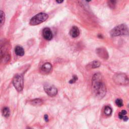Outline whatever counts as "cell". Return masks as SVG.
Returning <instances> with one entry per match:
<instances>
[{"label":"cell","instance_id":"6da1fadb","mask_svg":"<svg viewBox=\"0 0 129 129\" xmlns=\"http://www.w3.org/2000/svg\"><path fill=\"white\" fill-rule=\"evenodd\" d=\"M92 88L94 96L98 99L103 98L106 94V89L103 76L100 73L94 75L92 80Z\"/></svg>","mask_w":129,"mask_h":129},{"label":"cell","instance_id":"7a4b0ae2","mask_svg":"<svg viewBox=\"0 0 129 129\" xmlns=\"http://www.w3.org/2000/svg\"><path fill=\"white\" fill-rule=\"evenodd\" d=\"M128 33V27L124 24L119 25L115 27L110 32V34L113 37L126 35Z\"/></svg>","mask_w":129,"mask_h":129},{"label":"cell","instance_id":"3957f363","mask_svg":"<svg viewBox=\"0 0 129 129\" xmlns=\"http://www.w3.org/2000/svg\"><path fill=\"white\" fill-rule=\"evenodd\" d=\"M49 16L45 13H40L32 17L30 21L31 25H37L43 23L47 20Z\"/></svg>","mask_w":129,"mask_h":129},{"label":"cell","instance_id":"277c9868","mask_svg":"<svg viewBox=\"0 0 129 129\" xmlns=\"http://www.w3.org/2000/svg\"><path fill=\"white\" fill-rule=\"evenodd\" d=\"M13 84L16 89L18 92H21L23 89L24 80L23 77L21 75L17 74L13 79Z\"/></svg>","mask_w":129,"mask_h":129},{"label":"cell","instance_id":"5b68a950","mask_svg":"<svg viewBox=\"0 0 129 129\" xmlns=\"http://www.w3.org/2000/svg\"><path fill=\"white\" fill-rule=\"evenodd\" d=\"M115 82L118 85H126L128 84V78L125 74H117L114 77Z\"/></svg>","mask_w":129,"mask_h":129},{"label":"cell","instance_id":"8992f818","mask_svg":"<svg viewBox=\"0 0 129 129\" xmlns=\"http://www.w3.org/2000/svg\"><path fill=\"white\" fill-rule=\"evenodd\" d=\"M44 90L47 94L51 97L55 96L58 93L57 88L54 86L49 84L44 86Z\"/></svg>","mask_w":129,"mask_h":129},{"label":"cell","instance_id":"52a82bcc","mask_svg":"<svg viewBox=\"0 0 129 129\" xmlns=\"http://www.w3.org/2000/svg\"><path fill=\"white\" fill-rule=\"evenodd\" d=\"M9 48V44L8 41L4 39L0 41V56L1 57L8 53Z\"/></svg>","mask_w":129,"mask_h":129},{"label":"cell","instance_id":"ba28073f","mask_svg":"<svg viewBox=\"0 0 129 129\" xmlns=\"http://www.w3.org/2000/svg\"><path fill=\"white\" fill-rule=\"evenodd\" d=\"M96 53L98 56L103 59H107L108 58V54L105 48H98L96 50Z\"/></svg>","mask_w":129,"mask_h":129},{"label":"cell","instance_id":"9c48e42d","mask_svg":"<svg viewBox=\"0 0 129 129\" xmlns=\"http://www.w3.org/2000/svg\"><path fill=\"white\" fill-rule=\"evenodd\" d=\"M42 35L43 38L48 40H50L52 39V33L49 28H45L43 30Z\"/></svg>","mask_w":129,"mask_h":129},{"label":"cell","instance_id":"30bf717a","mask_svg":"<svg viewBox=\"0 0 129 129\" xmlns=\"http://www.w3.org/2000/svg\"><path fill=\"white\" fill-rule=\"evenodd\" d=\"M70 34L72 38H76L79 35L80 30L77 27L74 26L71 29L70 31Z\"/></svg>","mask_w":129,"mask_h":129},{"label":"cell","instance_id":"8fae6325","mask_svg":"<svg viewBox=\"0 0 129 129\" xmlns=\"http://www.w3.org/2000/svg\"><path fill=\"white\" fill-rule=\"evenodd\" d=\"M15 52L18 56H23L24 54V51L20 46H17L15 49Z\"/></svg>","mask_w":129,"mask_h":129},{"label":"cell","instance_id":"7c38bea8","mask_svg":"<svg viewBox=\"0 0 129 129\" xmlns=\"http://www.w3.org/2000/svg\"><path fill=\"white\" fill-rule=\"evenodd\" d=\"M41 69L43 72L49 73L51 71V70L52 69V65L50 63H47L44 64L42 66Z\"/></svg>","mask_w":129,"mask_h":129},{"label":"cell","instance_id":"4fadbf2b","mask_svg":"<svg viewBox=\"0 0 129 129\" xmlns=\"http://www.w3.org/2000/svg\"><path fill=\"white\" fill-rule=\"evenodd\" d=\"M88 67L90 69H94L99 67L100 66V63L97 61H94L93 62H91L88 64Z\"/></svg>","mask_w":129,"mask_h":129},{"label":"cell","instance_id":"5bb4252c","mask_svg":"<svg viewBox=\"0 0 129 129\" xmlns=\"http://www.w3.org/2000/svg\"><path fill=\"white\" fill-rule=\"evenodd\" d=\"M5 21V14L4 12L0 11V28L4 25Z\"/></svg>","mask_w":129,"mask_h":129},{"label":"cell","instance_id":"9a60e30c","mask_svg":"<svg viewBox=\"0 0 129 129\" xmlns=\"http://www.w3.org/2000/svg\"><path fill=\"white\" fill-rule=\"evenodd\" d=\"M31 103L33 105H41L43 103V102L40 99H35L31 101Z\"/></svg>","mask_w":129,"mask_h":129},{"label":"cell","instance_id":"2e32d148","mask_svg":"<svg viewBox=\"0 0 129 129\" xmlns=\"http://www.w3.org/2000/svg\"><path fill=\"white\" fill-rule=\"evenodd\" d=\"M10 112L8 107H6L3 109L2 115L4 117H9V116H10Z\"/></svg>","mask_w":129,"mask_h":129},{"label":"cell","instance_id":"e0dca14e","mask_svg":"<svg viewBox=\"0 0 129 129\" xmlns=\"http://www.w3.org/2000/svg\"><path fill=\"white\" fill-rule=\"evenodd\" d=\"M112 109L111 107H110L108 106H106L104 109V114L106 116H109L112 114Z\"/></svg>","mask_w":129,"mask_h":129},{"label":"cell","instance_id":"ac0fdd59","mask_svg":"<svg viewBox=\"0 0 129 129\" xmlns=\"http://www.w3.org/2000/svg\"><path fill=\"white\" fill-rule=\"evenodd\" d=\"M116 104L119 107H122L123 106V100L121 99H116Z\"/></svg>","mask_w":129,"mask_h":129},{"label":"cell","instance_id":"d6986e66","mask_svg":"<svg viewBox=\"0 0 129 129\" xmlns=\"http://www.w3.org/2000/svg\"><path fill=\"white\" fill-rule=\"evenodd\" d=\"M78 80V77L76 76H74L73 77V78L69 81V83L70 84H73Z\"/></svg>","mask_w":129,"mask_h":129},{"label":"cell","instance_id":"ffe728a7","mask_svg":"<svg viewBox=\"0 0 129 129\" xmlns=\"http://www.w3.org/2000/svg\"><path fill=\"white\" fill-rule=\"evenodd\" d=\"M44 119H45V121L46 122H48L49 121V116L47 115H45L44 116Z\"/></svg>","mask_w":129,"mask_h":129},{"label":"cell","instance_id":"44dd1931","mask_svg":"<svg viewBox=\"0 0 129 129\" xmlns=\"http://www.w3.org/2000/svg\"><path fill=\"white\" fill-rule=\"evenodd\" d=\"M124 116H125L123 115L121 113V112L119 113V114H118V117H119V118L121 119H123V117H124Z\"/></svg>","mask_w":129,"mask_h":129},{"label":"cell","instance_id":"7402d4cb","mask_svg":"<svg viewBox=\"0 0 129 129\" xmlns=\"http://www.w3.org/2000/svg\"><path fill=\"white\" fill-rule=\"evenodd\" d=\"M121 113L123 115L125 116L126 115H127V112L126 110H122V112H121Z\"/></svg>","mask_w":129,"mask_h":129},{"label":"cell","instance_id":"603a6c76","mask_svg":"<svg viewBox=\"0 0 129 129\" xmlns=\"http://www.w3.org/2000/svg\"><path fill=\"white\" fill-rule=\"evenodd\" d=\"M123 119H124V121H125V122H127L128 120V117L127 116H124V117H123Z\"/></svg>","mask_w":129,"mask_h":129},{"label":"cell","instance_id":"cb8c5ba5","mask_svg":"<svg viewBox=\"0 0 129 129\" xmlns=\"http://www.w3.org/2000/svg\"><path fill=\"white\" fill-rule=\"evenodd\" d=\"M56 2H57V3H63V1H57Z\"/></svg>","mask_w":129,"mask_h":129},{"label":"cell","instance_id":"d4e9b609","mask_svg":"<svg viewBox=\"0 0 129 129\" xmlns=\"http://www.w3.org/2000/svg\"><path fill=\"white\" fill-rule=\"evenodd\" d=\"M26 129H32L31 128H30V127H27Z\"/></svg>","mask_w":129,"mask_h":129}]
</instances>
